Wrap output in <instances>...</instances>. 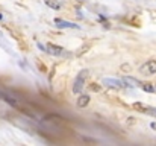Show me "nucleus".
<instances>
[{
    "label": "nucleus",
    "mask_w": 156,
    "mask_h": 146,
    "mask_svg": "<svg viewBox=\"0 0 156 146\" xmlns=\"http://www.w3.org/2000/svg\"><path fill=\"white\" fill-rule=\"evenodd\" d=\"M133 108L138 110V111H141V113H146V114H150V116L156 117V108L155 107H149V105H146V104L135 102L133 104Z\"/></svg>",
    "instance_id": "obj_3"
},
{
    "label": "nucleus",
    "mask_w": 156,
    "mask_h": 146,
    "mask_svg": "<svg viewBox=\"0 0 156 146\" xmlns=\"http://www.w3.org/2000/svg\"><path fill=\"white\" fill-rule=\"evenodd\" d=\"M88 104H90V96L82 94V96L77 97V107H79V108H85Z\"/></svg>",
    "instance_id": "obj_8"
},
{
    "label": "nucleus",
    "mask_w": 156,
    "mask_h": 146,
    "mask_svg": "<svg viewBox=\"0 0 156 146\" xmlns=\"http://www.w3.org/2000/svg\"><path fill=\"white\" fill-rule=\"evenodd\" d=\"M140 72L142 75H155L156 73V59H150L146 64H142L140 67Z\"/></svg>",
    "instance_id": "obj_2"
},
{
    "label": "nucleus",
    "mask_w": 156,
    "mask_h": 146,
    "mask_svg": "<svg viewBox=\"0 0 156 146\" xmlns=\"http://www.w3.org/2000/svg\"><path fill=\"white\" fill-rule=\"evenodd\" d=\"M141 88H142L144 91H147V93H155V91H156V85H153V84H149V82L142 84Z\"/></svg>",
    "instance_id": "obj_9"
},
{
    "label": "nucleus",
    "mask_w": 156,
    "mask_h": 146,
    "mask_svg": "<svg viewBox=\"0 0 156 146\" xmlns=\"http://www.w3.org/2000/svg\"><path fill=\"white\" fill-rule=\"evenodd\" d=\"M46 52H47V54H50V55H55V56H64V55H68V54H67V52L64 50V47L56 46V44H47Z\"/></svg>",
    "instance_id": "obj_4"
},
{
    "label": "nucleus",
    "mask_w": 156,
    "mask_h": 146,
    "mask_svg": "<svg viewBox=\"0 0 156 146\" xmlns=\"http://www.w3.org/2000/svg\"><path fill=\"white\" fill-rule=\"evenodd\" d=\"M103 85L109 87V88H123L124 84L121 79H114V78H105L103 79Z\"/></svg>",
    "instance_id": "obj_5"
},
{
    "label": "nucleus",
    "mask_w": 156,
    "mask_h": 146,
    "mask_svg": "<svg viewBox=\"0 0 156 146\" xmlns=\"http://www.w3.org/2000/svg\"><path fill=\"white\" fill-rule=\"evenodd\" d=\"M121 81L124 84V87H129V88H135V87H141L142 85L138 79L130 78V76H124V78H121Z\"/></svg>",
    "instance_id": "obj_7"
},
{
    "label": "nucleus",
    "mask_w": 156,
    "mask_h": 146,
    "mask_svg": "<svg viewBox=\"0 0 156 146\" xmlns=\"http://www.w3.org/2000/svg\"><path fill=\"white\" fill-rule=\"evenodd\" d=\"M55 24L58 28H64V29H79V26L76 23H71V21H67L62 18H55Z\"/></svg>",
    "instance_id": "obj_6"
},
{
    "label": "nucleus",
    "mask_w": 156,
    "mask_h": 146,
    "mask_svg": "<svg viewBox=\"0 0 156 146\" xmlns=\"http://www.w3.org/2000/svg\"><path fill=\"white\" fill-rule=\"evenodd\" d=\"M46 3H47L49 6H52L53 9H59V8H61V5H59V3L53 2V0H46Z\"/></svg>",
    "instance_id": "obj_10"
},
{
    "label": "nucleus",
    "mask_w": 156,
    "mask_h": 146,
    "mask_svg": "<svg viewBox=\"0 0 156 146\" xmlns=\"http://www.w3.org/2000/svg\"><path fill=\"white\" fill-rule=\"evenodd\" d=\"M2 18H3V15H2V14H0V20H2Z\"/></svg>",
    "instance_id": "obj_11"
},
{
    "label": "nucleus",
    "mask_w": 156,
    "mask_h": 146,
    "mask_svg": "<svg viewBox=\"0 0 156 146\" xmlns=\"http://www.w3.org/2000/svg\"><path fill=\"white\" fill-rule=\"evenodd\" d=\"M155 85H156V84H155Z\"/></svg>",
    "instance_id": "obj_12"
},
{
    "label": "nucleus",
    "mask_w": 156,
    "mask_h": 146,
    "mask_svg": "<svg viewBox=\"0 0 156 146\" xmlns=\"http://www.w3.org/2000/svg\"><path fill=\"white\" fill-rule=\"evenodd\" d=\"M88 70H81V72L77 73V76H76V81H74V85H73V91L74 93H81L83 90V87H85V79L88 76Z\"/></svg>",
    "instance_id": "obj_1"
}]
</instances>
